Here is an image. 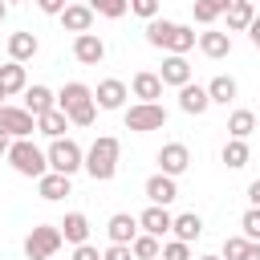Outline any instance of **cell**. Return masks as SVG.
I'll list each match as a JSON object with an SVG mask.
<instances>
[{
	"instance_id": "6da1fadb",
	"label": "cell",
	"mask_w": 260,
	"mask_h": 260,
	"mask_svg": "<svg viewBox=\"0 0 260 260\" xmlns=\"http://www.w3.org/2000/svg\"><path fill=\"white\" fill-rule=\"evenodd\" d=\"M57 106L69 114V122H73V126H93V118H98L93 89H89V85H81V81H69V85L57 93Z\"/></svg>"
},
{
	"instance_id": "7a4b0ae2",
	"label": "cell",
	"mask_w": 260,
	"mask_h": 260,
	"mask_svg": "<svg viewBox=\"0 0 260 260\" xmlns=\"http://www.w3.org/2000/svg\"><path fill=\"white\" fill-rule=\"evenodd\" d=\"M85 171H89V179H93V183L114 179V171H118V138L102 134V138L85 150Z\"/></svg>"
},
{
	"instance_id": "3957f363",
	"label": "cell",
	"mask_w": 260,
	"mask_h": 260,
	"mask_svg": "<svg viewBox=\"0 0 260 260\" xmlns=\"http://www.w3.org/2000/svg\"><path fill=\"white\" fill-rule=\"evenodd\" d=\"M8 162H12V171L24 175V179H41V175L49 171V154L37 150L28 138H12V146H8Z\"/></svg>"
},
{
	"instance_id": "277c9868",
	"label": "cell",
	"mask_w": 260,
	"mask_h": 260,
	"mask_svg": "<svg viewBox=\"0 0 260 260\" xmlns=\"http://www.w3.org/2000/svg\"><path fill=\"white\" fill-rule=\"evenodd\" d=\"M61 244H65L61 228H53V223H37V228L28 232V240H24V256H28V260H49Z\"/></svg>"
},
{
	"instance_id": "5b68a950",
	"label": "cell",
	"mask_w": 260,
	"mask_h": 260,
	"mask_svg": "<svg viewBox=\"0 0 260 260\" xmlns=\"http://www.w3.org/2000/svg\"><path fill=\"white\" fill-rule=\"evenodd\" d=\"M167 126V110L158 102H138L126 110V130L134 134H150V130H162Z\"/></svg>"
},
{
	"instance_id": "8992f818",
	"label": "cell",
	"mask_w": 260,
	"mask_h": 260,
	"mask_svg": "<svg viewBox=\"0 0 260 260\" xmlns=\"http://www.w3.org/2000/svg\"><path fill=\"white\" fill-rule=\"evenodd\" d=\"M45 154H49V171H61V175H73V171L85 167V154L73 138H53V146Z\"/></svg>"
},
{
	"instance_id": "52a82bcc",
	"label": "cell",
	"mask_w": 260,
	"mask_h": 260,
	"mask_svg": "<svg viewBox=\"0 0 260 260\" xmlns=\"http://www.w3.org/2000/svg\"><path fill=\"white\" fill-rule=\"evenodd\" d=\"M0 130L8 138H28L37 130V114L28 110H16V106H0Z\"/></svg>"
},
{
	"instance_id": "ba28073f",
	"label": "cell",
	"mask_w": 260,
	"mask_h": 260,
	"mask_svg": "<svg viewBox=\"0 0 260 260\" xmlns=\"http://www.w3.org/2000/svg\"><path fill=\"white\" fill-rule=\"evenodd\" d=\"M126 98H130V89H126L118 77H106V81H98V89H93L98 110H122V106H126Z\"/></svg>"
},
{
	"instance_id": "9c48e42d",
	"label": "cell",
	"mask_w": 260,
	"mask_h": 260,
	"mask_svg": "<svg viewBox=\"0 0 260 260\" xmlns=\"http://www.w3.org/2000/svg\"><path fill=\"white\" fill-rule=\"evenodd\" d=\"M73 57H77L81 65H102V57H106V41H102L98 32H77V41H73Z\"/></svg>"
},
{
	"instance_id": "30bf717a",
	"label": "cell",
	"mask_w": 260,
	"mask_h": 260,
	"mask_svg": "<svg viewBox=\"0 0 260 260\" xmlns=\"http://www.w3.org/2000/svg\"><path fill=\"white\" fill-rule=\"evenodd\" d=\"M207 106H211V93H207V85H195V81H187V85H179V110L183 114H207Z\"/></svg>"
},
{
	"instance_id": "8fae6325",
	"label": "cell",
	"mask_w": 260,
	"mask_h": 260,
	"mask_svg": "<svg viewBox=\"0 0 260 260\" xmlns=\"http://www.w3.org/2000/svg\"><path fill=\"white\" fill-rule=\"evenodd\" d=\"M191 167V150L183 146V142H167L162 150H158V171L162 175H183Z\"/></svg>"
},
{
	"instance_id": "7c38bea8",
	"label": "cell",
	"mask_w": 260,
	"mask_h": 260,
	"mask_svg": "<svg viewBox=\"0 0 260 260\" xmlns=\"http://www.w3.org/2000/svg\"><path fill=\"white\" fill-rule=\"evenodd\" d=\"M171 223H175V215H171L162 203H150V207L138 215V228H142V232H150V236H158V240L171 232Z\"/></svg>"
},
{
	"instance_id": "4fadbf2b",
	"label": "cell",
	"mask_w": 260,
	"mask_h": 260,
	"mask_svg": "<svg viewBox=\"0 0 260 260\" xmlns=\"http://www.w3.org/2000/svg\"><path fill=\"white\" fill-rule=\"evenodd\" d=\"M146 199H150V203H162V207H167V203H175V199H179L175 175H162V171H158V175H150V179H146Z\"/></svg>"
},
{
	"instance_id": "5bb4252c",
	"label": "cell",
	"mask_w": 260,
	"mask_h": 260,
	"mask_svg": "<svg viewBox=\"0 0 260 260\" xmlns=\"http://www.w3.org/2000/svg\"><path fill=\"white\" fill-rule=\"evenodd\" d=\"M158 77H162V85H187V81H191V65H187V57H183V53H167Z\"/></svg>"
},
{
	"instance_id": "9a60e30c",
	"label": "cell",
	"mask_w": 260,
	"mask_h": 260,
	"mask_svg": "<svg viewBox=\"0 0 260 260\" xmlns=\"http://www.w3.org/2000/svg\"><path fill=\"white\" fill-rule=\"evenodd\" d=\"M106 232H110V244H134V236H138V215L118 211V215H110Z\"/></svg>"
},
{
	"instance_id": "2e32d148",
	"label": "cell",
	"mask_w": 260,
	"mask_h": 260,
	"mask_svg": "<svg viewBox=\"0 0 260 260\" xmlns=\"http://www.w3.org/2000/svg\"><path fill=\"white\" fill-rule=\"evenodd\" d=\"M61 24L69 28V32H89L93 28V8L89 4H65V12H61Z\"/></svg>"
},
{
	"instance_id": "e0dca14e",
	"label": "cell",
	"mask_w": 260,
	"mask_h": 260,
	"mask_svg": "<svg viewBox=\"0 0 260 260\" xmlns=\"http://www.w3.org/2000/svg\"><path fill=\"white\" fill-rule=\"evenodd\" d=\"M24 110L41 118V114L57 110V93H53L49 85H28V89H24Z\"/></svg>"
},
{
	"instance_id": "ac0fdd59",
	"label": "cell",
	"mask_w": 260,
	"mask_h": 260,
	"mask_svg": "<svg viewBox=\"0 0 260 260\" xmlns=\"http://www.w3.org/2000/svg\"><path fill=\"white\" fill-rule=\"evenodd\" d=\"M37 191H41V199L57 203V199L69 195V175H61V171H45V175L37 179Z\"/></svg>"
},
{
	"instance_id": "d6986e66",
	"label": "cell",
	"mask_w": 260,
	"mask_h": 260,
	"mask_svg": "<svg viewBox=\"0 0 260 260\" xmlns=\"http://www.w3.org/2000/svg\"><path fill=\"white\" fill-rule=\"evenodd\" d=\"M37 49H41V41H37L32 32H12V37H8V57H12V61H20V65H24V61H32V57H37Z\"/></svg>"
},
{
	"instance_id": "ffe728a7",
	"label": "cell",
	"mask_w": 260,
	"mask_h": 260,
	"mask_svg": "<svg viewBox=\"0 0 260 260\" xmlns=\"http://www.w3.org/2000/svg\"><path fill=\"white\" fill-rule=\"evenodd\" d=\"M130 89H134L138 102H158V98H162V77H158V73H134Z\"/></svg>"
},
{
	"instance_id": "44dd1931",
	"label": "cell",
	"mask_w": 260,
	"mask_h": 260,
	"mask_svg": "<svg viewBox=\"0 0 260 260\" xmlns=\"http://www.w3.org/2000/svg\"><path fill=\"white\" fill-rule=\"evenodd\" d=\"M57 228H61L65 244H85V240H89V219H85L81 211H69V215H65Z\"/></svg>"
},
{
	"instance_id": "7402d4cb",
	"label": "cell",
	"mask_w": 260,
	"mask_h": 260,
	"mask_svg": "<svg viewBox=\"0 0 260 260\" xmlns=\"http://www.w3.org/2000/svg\"><path fill=\"white\" fill-rule=\"evenodd\" d=\"M199 49H203L211 61H219V57H228V53H232V37H228V32L207 28V32H199Z\"/></svg>"
},
{
	"instance_id": "603a6c76",
	"label": "cell",
	"mask_w": 260,
	"mask_h": 260,
	"mask_svg": "<svg viewBox=\"0 0 260 260\" xmlns=\"http://www.w3.org/2000/svg\"><path fill=\"white\" fill-rule=\"evenodd\" d=\"M0 85H4V93H8V98H12V93H24V89H28L24 65H20V61H8V65H0Z\"/></svg>"
},
{
	"instance_id": "cb8c5ba5",
	"label": "cell",
	"mask_w": 260,
	"mask_h": 260,
	"mask_svg": "<svg viewBox=\"0 0 260 260\" xmlns=\"http://www.w3.org/2000/svg\"><path fill=\"white\" fill-rule=\"evenodd\" d=\"M252 20H256V4H252V0H236V4L228 8V28H232V32H248Z\"/></svg>"
},
{
	"instance_id": "d4e9b609",
	"label": "cell",
	"mask_w": 260,
	"mask_h": 260,
	"mask_svg": "<svg viewBox=\"0 0 260 260\" xmlns=\"http://www.w3.org/2000/svg\"><path fill=\"white\" fill-rule=\"evenodd\" d=\"M171 232H175V240H199L203 236V219L195 215V211H187V215H175V223H171Z\"/></svg>"
},
{
	"instance_id": "484cf974",
	"label": "cell",
	"mask_w": 260,
	"mask_h": 260,
	"mask_svg": "<svg viewBox=\"0 0 260 260\" xmlns=\"http://www.w3.org/2000/svg\"><path fill=\"white\" fill-rule=\"evenodd\" d=\"M65 126H69V114H65L61 106L37 118V130H41V134H49V138H61V134H65Z\"/></svg>"
},
{
	"instance_id": "4316f807",
	"label": "cell",
	"mask_w": 260,
	"mask_h": 260,
	"mask_svg": "<svg viewBox=\"0 0 260 260\" xmlns=\"http://www.w3.org/2000/svg\"><path fill=\"white\" fill-rule=\"evenodd\" d=\"M207 93H211L215 106H228V102H236V81H232L228 73H219V77L207 81Z\"/></svg>"
},
{
	"instance_id": "83f0119b",
	"label": "cell",
	"mask_w": 260,
	"mask_h": 260,
	"mask_svg": "<svg viewBox=\"0 0 260 260\" xmlns=\"http://www.w3.org/2000/svg\"><path fill=\"white\" fill-rule=\"evenodd\" d=\"M171 32H175V20H146V45H154V49H167V41H171Z\"/></svg>"
},
{
	"instance_id": "f1b7e54d",
	"label": "cell",
	"mask_w": 260,
	"mask_h": 260,
	"mask_svg": "<svg viewBox=\"0 0 260 260\" xmlns=\"http://www.w3.org/2000/svg\"><path fill=\"white\" fill-rule=\"evenodd\" d=\"M252 130H256V114H252V110H236V114L228 118V134H232V138H248Z\"/></svg>"
},
{
	"instance_id": "f546056e",
	"label": "cell",
	"mask_w": 260,
	"mask_h": 260,
	"mask_svg": "<svg viewBox=\"0 0 260 260\" xmlns=\"http://www.w3.org/2000/svg\"><path fill=\"white\" fill-rule=\"evenodd\" d=\"M248 158H252V150H248V142H244V138H232V142L223 146V162H228L232 171L248 167Z\"/></svg>"
},
{
	"instance_id": "4dcf8cb0",
	"label": "cell",
	"mask_w": 260,
	"mask_h": 260,
	"mask_svg": "<svg viewBox=\"0 0 260 260\" xmlns=\"http://www.w3.org/2000/svg\"><path fill=\"white\" fill-rule=\"evenodd\" d=\"M130 248H134V260H154V256L162 252V244H158V236H150V232H138Z\"/></svg>"
},
{
	"instance_id": "1f68e13d",
	"label": "cell",
	"mask_w": 260,
	"mask_h": 260,
	"mask_svg": "<svg viewBox=\"0 0 260 260\" xmlns=\"http://www.w3.org/2000/svg\"><path fill=\"white\" fill-rule=\"evenodd\" d=\"M187 49H195V28L191 24H175V32L167 41V53H187Z\"/></svg>"
},
{
	"instance_id": "d6a6232c",
	"label": "cell",
	"mask_w": 260,
	"mask_h": 260,
	"mask_svg": "<svg viewBox=\"0 0 260 260\" xmlns=\"http://www.w3.org/2000/svg\"><path fill=\"white\" fill-rule=\"evenodd\" d=\"M85 4H89L98 16H110V20H118V16L130 8V0H85Z\"/></svg>"
},
{
	"instance_id": "836d02e7",
	"label": "cell",
	"mask_w": 260,
	"mask_h": 260,
	"mask_svg": "<svg viewBox=\"0 0 260 260\" xmlns=\"http://www.w3.org/2000/svg\"><path fill=\"white\" fill-rule=\"evenodd\" d=\"M191 12H195V20H199V24H211V20L219 16V4H215V0H195V8H191Z\"/></svg>"
},
{
	"instance_id": "e575fe53",
	"label": "cell",
	"mask_w": 260,
	"mask_h": 260,
	"mask_svg": "<svg viewBox=\"0 0 260 260\" xmlns=\"http://www.w3.org/2000/svg\"><path fill=\"white\" fill-rule=\"evenodd\" d=\"M162 260H191V244H187V240H171V244H162Z\"/></svg>"
},
{
	"instance_id": "d590c367",
	"label": "cell",
	"mask_w": 260,
	"mask_h": 260,
	"mask_svg": "<svg viewBox=\"0 0 260 260\" xmlns=\"http://www.w3.org/2000/svg\"><path fill=\"white\" fill-rule=\"evenodd\" d=\"M240 228H244V236H248V240H260V207H248V211H244V219H240Z\"/></svg>"
},
{
	"instance_id": "8d00e7d4",
	"label": "cell",
	"mask_w": 260,
	"mask_h": 260,
	"mask_svg": "<svg viewBox=\"0 0 260 260\" xmlns=\"http://www.w3.org/2000/svg\"><path fill=\"white\" fill-rule=\"evenodd\" d=\"M244 248H248V236H228L223 240V260H240Z\"/></svg>"
},
{
	"instance_id": "74e56055",
	"label": "cell",
	"mask_w": 260,
	"mask_h": 260,
	"mask_svg": "<svg viewBox=\"0 0 260 260\" xmlns=\"http://www.w3.org/2000/svg\"><path fill=\"white\" fill-rule=\"evenodd\" d=\"M130 12L142 16V20H154L158 16V0H130Z\"/></svg>"
},
{
	"instance_id": "f35d334b",
	"label": "cell",
	"mask_w": 260,
	"mask_h": 260,
	"mask_svg": "<svg viewBox=\"0 0 260 260\" xmlns=\"http://www.w3.org/2000/svg\"><path fill=\"white\" fill-rule=\"evenodd\" d=\"M102 260H134V248H130V244H110V248L102 252Z\"/></svg>"
},
{
	"instance_id": "ab89813d",
	"label": "cell",
	"mask_w": 260,
	"mask_h": 260,
	"mask_svg": "<svg viewBox=\"0 0 260 260\" xmlns=\"http://www.w3.org/2000/svg\"><path fill=\"white\" fill-rule=\"evenodd\" d=\"M73 260H102V252L93 244H73Z\"/></svg>"
},
{
	"instance_id": "60d3db41",
	"label": "cell",
	"mask_w": 260,
	"mask_h": 260,
	"mask_svg": "<svg viewBox=\"0 0 260 260\" xmlns=\"http://www.w3.org/2000/svg\"><path fill=\"white\" fill-rule=\"evenodd\" d=\"M65 4H69V0H37V8H41V12H49V16H61V12H65Z\"/></svg>"
},
{
	"instance_id": "b9f144b4",
	"label": "cell",
	"mask_w": 260,
	"mask_h": 260,
	"mask_svg": "<svg viewBox=\"0 0 260 260\" xmlns=\"http://www.w3.org/2000/svg\"><path fill=\"white\" fill-rule=\"evenodd\" d=\"M240 260H260V240H248V248H244Z\"/></svg>"
},
{
	"instance_id": "7bdbcfd3",
	"label": "cell",
	"mask_w": 260,
	"mask_h": 260,
	"mask_svg": "<svg viewBox=\"0 0 260 260\" xmlns=\"http://www.w3.org/2000/svg\"><path fill=\"white\" fill-rule=\"evenodd\" d=\"M248 37H252V45H256V53H260V12H256V20L248 24Z\"/></svg>"
},
{
	"instance_id": "ee69618b",
	"label": "cell",
	"mask_w": 260,
	"mask_h": 260,
	"mask_svg": "<svg viewBox=\"0 0 260 260\" xmlns=\"http://www.w3.org/2000/svg\"><path fill=\"white\" fill-rule=\"evenodd\" d=\"M248 199H252V207H260V179L248 183Z\"/></svg>"
},
{
	"instance_id": "f6af8a7d",
	"label": "cell",
	"mask_w": 260,
	"mask_h": 260,
	"mask_svg": "<svg viewBox=\"0 0 260 260\" xmlns=\"http://www.w3.org/2000/svg\"><path fill=\"white\" fill-rule=\"evenodd\" d=\"M8 146H12V138H8L4 130H0V154H8Z\"/></svg>"
},
{
	"instance_id": "bcb514c9",
	"label": "cell",
	"mask_w": 260,
	"mask_h": 260,
	"mask_svg": "<svg viewBox=\"0 0 260 260\" xmlns=\"http://www.w3.org/2000/svg\"><path fill=\"white\" fill-rule=\"evenodd\" d=\"M215 4H219V12H228V8L236 4V0H215Z\"/></svg>"
},
{
	"instance_id": "7dc6e473",
	"label": "cell",
	"mask_w": 260,
	"mask_h": 260,
	"mask_svg": "<svg viewBox=\"0 0 260 260\" xmlns=\"http://www.w3.org/2000/svg\"><path fill=\"white\" fill-rule=\"evenodd\" d=\"M4 16H8V0H0V20H4Z\"/></svg>"
},
{
	"instance_id": "c3c4849f",
	"label": "cell",
	"mask_w": 260,
	"mask_h": 260,
	"mask_svg": "<svg viewBox=\"0 0 260 260\" xmlns=\"http://www.w3.org/2000/svg\"><path fill=\"white\" fill-rule=\"evenodd\" d=\"M4 98H8V93H4V85H0V106H4Z\"/></svg>"
},
{
	"instance_id": "681fc988",
	"label": "cell",
	"mask_w": 260,
	"mask_h": 260,
	"mask_svg": "<svg viewBox=\"0 0 260 260\" xmlns=\"http://www.w3.org/2000/svg\"><path fill=\"white\" fill-rule=\"evenodd\" d=\"M199 260H223V256H199Z\"/></svg>"
},
{
	"instance_id": "f907efd6",
	"label": "cell",
	"mask_w": 260,
	"mask_h": 260,
	"mask_svg": "<svg viewBox=\"0 0 260 260\" xmlns=\"http://www.w3.org/2000/svg\"><path fill=\"white\" fill-rule=\"evenodd\" d=\"M8 4H12V0H8Z\"/></svg>"
},
{
	"instance_id": "816d5d0a",
	"label": "cell",
	"mask_w": 260,
	"mask_h": 260,
	"mask_svg": "<svg viewBox=\"0 0 260 260\" xmlns=\"http://www.w3.org/2000/svg\"><path fill=\"white\" fill-rule=\"evenodd\" d=\"M252 4H256V0H252Z\"/></svg>"
}]
</instances>
